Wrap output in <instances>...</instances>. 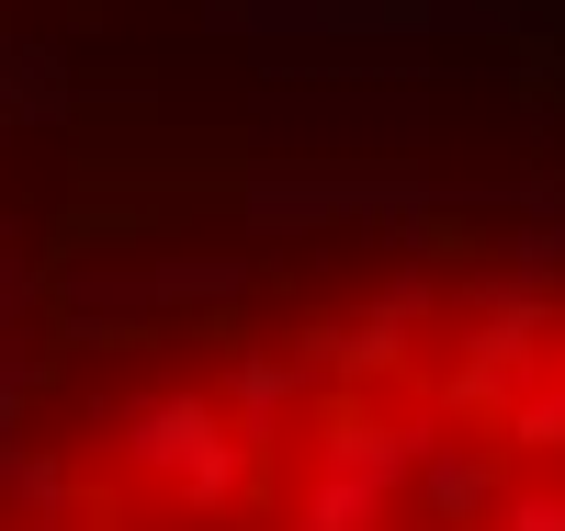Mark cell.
Here are the masks:
<instances>
[{
  "label": "cell",
  "instance_id": "cell-1",
  "mask_svg": "<svg viewBox=\"0 0 565 531\" xmlns=\"http://www.w3.org/2000/svg\"><path fill=\"white\" fill-rule=\"evenodd\" d=\"M0 531H565V237L103 272L0 362Z\"/></svg>",
  "mask_w": 565,
  "mask_h": 531
}]
</instances>
